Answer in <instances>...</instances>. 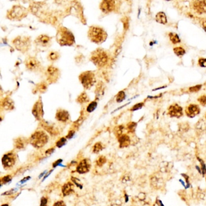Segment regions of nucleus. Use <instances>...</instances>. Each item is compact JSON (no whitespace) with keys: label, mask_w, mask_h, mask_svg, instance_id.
Instances as JSON below:
<instances>
[{"label":"nucleus","mask_w":206,"mask_h":206,"mask_svg":"<svg viewBox=\"0 0 206 206\" xmlns=\"http://www.w3.org/2000/svg\"><path fill=\"white\" fill-rule=\"evenodd\" d=\"M205 177H206V170H205Z\"/></svg>","instance_id":"59"},{"label":"nucleus","mask_w":206,"mask_h":206,"mask_svg":"<svg viewBox=\"0 0 206 206\" xmlns=\"http://www.w3.org/2000/svg\"><path fill=\"white\" fill-rule=\"evenodd\" d=\"M144 105V104L143 102H141V103H138V104H136L135 105H134L131 108L130 110L132 111H137V110H138V109H141V108H142Z\"/></svg>","instance_id":"40"},{"label":"nucleus","mask_w":206,"mask_h":206,"mask_svg":"<svg viewBox=\"0 0 206 206\" xmlns=\"http://www.w3.org/2000/svg\"><path fill=\"white\" fill-rule=\"evenodd\" d=\"M25 144H26V141L21 137H19L15 140V146L18 149H24L25 146Z\"/></svg>","instance_id":"25"},{"label":"nucleus","mask_w":206,"mask_h":206,"mask_svg":"<svg viewBox=\"0 0 206 206\" xmlns=\"http://www.w3.org/2000/svg\"><path fill=\"white\" fill-rule=\"evenodd\" d=\"M66 143H67V138L65 137H62L58 141H56V145L57 147L61 148L65 145Z\"/></svg>","instance_id":"35"},{"label":"nucleus","mask_w":206,"mask_h":206,"mask_svg":"<svg viewBox=\"0 0 206 206\" xmlns=\"http://www.w3.org/2000/svg\"><path fill=\"white\" fill-rule=\"evenodd\" d=\"M30 178L29 177H26V178H24L23 180H21V183H23L25 182L26 181H27V180H28V179H29Z\"/></svg>","instance_id":"55"},{"label":"nucleus","mask_w":206,"mask_h":206,"mask_svg":"<svg viewBox=\"0 0 206 206\" xmlns=\"http://www.w3.org/2000/svg\"><path fill=\"white\" fill-rule=\"evenodd\" d=\"M201 87H202L201 85H198L194 87H192L189 88V91L192 93H196L201 89Z\"/></svg>","instance_id":"42"},{"label":"nucleus","mask_w":206,"mask_h":206,"mask_svg":"<svg viewBox=\"0 0 206 206\" xmlns=\"http://www.w3.org/2000/svg\"><path fill=\"white\" fill-rule=\"evenodd\" d=\"M156 21L160 24H166L167 23V16L166 14L163 12H160L156 15Z\"/></svg>","instance_id":"22"},{"label":"nucleus","mask_w":206,"mask_h":206,"mask_svg":"<svg viewBox=\"0 0 206 206\" xmlns=\"http://www.w3.org/2000/svg\"><path fill=\"white\" fill-rule=\"evenodd\" d=\"M126 98V94L123 91H120L116 95V102L120 103L123 102Z\"/></svg>","instance_id":"32"},{"label":"nucleus","mask_w":206,"mask_h":206,"mask_svg":"<svg viewBox=\"0 0 206 206\" xmlns=\"http://www.w3.org/2000/svg\"><path fill=\"white\" fill-rule=\"evenodd\" d=\"M181 175L185 178V181L186 183V189H189L190 187V183L189 182V177L188 175H187L185 173H182Z\"/></svg>","instance_id":"43"},{"label":"nucleus","mask_w":206,"mask_h":206,"mask_svg":"<svg viewBox=\"0 0 206 206\" xmlns=\"http://www.w3.org/2000/svg\"><path fill=\"white\" fill-rule=\"evenodd\" d=\"M42 125L45 130H46L48 132H49L50 134L55 136V135L58 134V131H57L56 128H55L53 125H50L47 123H43Z\"/></svg>","instance_id":"24"},{"label":"nucleus","mask_w":206,"mask_h":206,"mask_svg":"<svg viewBox=\"0 0 206 206\" xmlns=\"http://www.w3.org/2000/svg\"><path fill=\"white\" fill-rule=\"evenodd\" d=\"M60 57V54L59 52L56 51H51L48 55V59L51 62H55L58 60Z\"/></svg>","instance_id":"26"},{"label":"nucleus","mask_w":206,"mask_h":206,"mask_svg":"<svg viewBox=\"0 0 206 206\" xmlns=\"http://www.w3.org/2000/svg\"><path fill=\"white\" fill-rule=\"evenodd\" d=\"M16 155L14 152L5 154L2 158V164L5 169H9L13 167L16 163Z\"/></svg>","instance_id":"10"},{"label":"nucleus","mask_w":206,"mask_h":206,"mask_svg":"<svg viewBox=\"0 0 206 206\" xmlns=\"http://www.w3.org/2000/svg\"><path fill=\"white\" fill-rule=\"evenodd\" d=\"M56 119L57 121L62 123H66L70 119V115L68 111L65 109H59L56 114Z\"/></svg>","instance_id":"16"},{"label":"nucleus","mask_w":206,"mask_h":206,"mask_svg":"<svg viewBox=\"0 0 206 206\" xmlns=\"http://www.w3.org/2000/svg\"><path fill=\"white\" fill-rule=\"evenodd\" d=\"M98 106V102L96 101H93L91 102V103H89V105H88L87 108V111L88 113H92L93 112L95 109H96Z\"/></svg>","instance_id":"30"},{"label":"nucleus","mask_w":206,"mask_h":206,"mask_svg":"<svg viewBox=\"0 0 206 206\" xmlns=\"http://www.w3.org/2000/svg\"><path fill=\"white\" fill-rule=\"evenodd\" d=\"M196 129L198 131H204L206 129V123H205V121L203 119L199 120V121L197 123L196 125Z\"/></svg>","instance_id":"29"},{"label":"nucleus","mask_w":206,"mask_h":206,"mask_svg":"<svg viewBox=\"0 0 206 206\" xmlns=\"http://www.w3.org/2000/svg\"><path fill=\"white\" fill-rule=\"evenodd\" d=\"M36 46L43 48H48L52 44V39L47 35H41L35 40Z\"/></svg>","instance_id":"11"},{"label":"nucleus","mask_w":206,"mask_h":206,"mask_svg":"<svg viewBox=\"0 0 206 206\" xmlns=\"http://www.w3.org/2000/svg\"><path fill=\"white\" fill-rule=\"evenodd\" d=\"M169 38L170 41L173 44H177L179 42H181V40H180L179 36L175 33H172V32H171V33H169Z\"/></svg>","instance_id":"28"},{"label":"nucleus","mask_w":206,"mask_h":206,"mask_svg":"<svg viewBox=\"0 0 206 206\" xmlns=\"http://www.w3.org/2000/svg\"><path fill=\"white\" fill-rule=\"evenodd\" d=\"M72 180L73 182L77 186L79 187V188H80V189L82 188V185L80 183V181H79V180L78 178H74V177H72Z\"/></svg>","instance_id":"45"},{"label":"nucleus","mask_w":206,"mask_h":206,"mask_svg":"<svg viewBox=\"0 0 206 206\" xmlns=\"http://www.w3.org/2000/svg\"><path fill=\"white\" fill-rule=\"evenodd\" d=\"M54 151H55V148H50V149H49L48 150H47V151L46 152V154L47 156H50V154L53 153Z\"/></svg>","instance_id":"51"},{"label":"nucleus","mask_w":206,"mask_h":206,"mask_svg":"<svg viewBox=\"0 0 206 206\" xmlns=\"http://www.w3.org/2000/svg\"><path fill=\"white\" fill-rule=\"evenodd\" d=\"M179 181L180 183H181V184H182V186L184 187V188L185 189H186V185L185 182L183 181V179H179Z\"/></svg>","instance_id":"53"},{"label":"nucleus","mask_w":206,"mask_h":206,"mask_svg":"<svg viewBox=\"0 0 206 206\" xmlns=\"http://www.w3.org/2000/svg\"><path fill=\"white\" fill-rule=\"evenodd\" d=\"M153 206H156V205H153Z\"/></svg>","instance_id":"60"},{"label":"nucleus","mask_w":206,"mask_h":206,"mask_svg":"<svg viewBox=\"0 0 206 206\" xmlns=\"http://www.w3.org/2000/svg\"><path fill=\"white\" fill-rule=\"evenodd\" d=\"M108 37L106 31L99 26L92 25L89 27L88 31V38L92 42L100 44L104 42Z\"/></svg>","instance_id":"3"},{"label":"nucleus","mask_w":206,"mask_h":206,"mask_svg":"<svg viewBox=\"0 0 206 206\" xmlns=\"http://www.w3.org/2000/svg\"><path fill=\"white\" fill-rule=\"evenodd\" d=\"M195 168L198 171V173H199V174L202 175V171H201V167H199L198 166H196Z\"/></svg>","instance_id":"52"},{"label":"nucleus","mask_w":206,"mask_h":206,"mask_svg":"<svg viewBox=\"0 0 206 206\" xmlns=\"http://www.w3.org/2000/svg\"><path fill=\"white\" fill-rule=\"evenodd\" d=\"M46 77L47 79V81L50 83H56L59 80L61 73L59 70L52 65L49 66L46 71Z\"/></svg>","instance_id":"9"},{"label":"nucleus","mask_w":206,"mask_h":206,"mask_svg":"<svg viewBox=\"0 0 206 206\" xmlns=\"http://www.w3.org/2000/svg\"><path fill=\"white\" fill-rule=\"evenodd\" d=\"M62 162V159H59V160H57V161H56V162L53 164V167H55L57 166H59L60 164Z\"/></svg>","instance_id":"50"},{"label":"nucleus","mask_w":206,"mask_h":206,"mask_svg":"<svg viewBox=\"0 0 206 206\" xmlns=\"http://www.w3.org/2000/svg\"><path fill=\"white\" fill-rule=\"evenodd\" d=\"M47 199L46 197H42L41 199L40 206H47Z\"/></svg>","instance_id":"46"},{"label":"nucleus","mask_w":206,"mask_h":206,"mask_svg":"<svg viewBox=\"0 0 206 206\" xmlns=\"http://www.w3.org/2000/svg\"><path fill=\"white\" fill-rule=\"evenodd\" d=\"M138 198L141 201H144L146 198V195L145 193H143V192L140 193V194L138 195Z\"/></svg>","instance_id":"49"},{"label":"nucleus","mask_w":206,"mask_h":206,"mask_svg":"<svg viewBox=\"0 0 206 206\" xmlns=\"http://www.w3.org/2000/svg\"><path fill=\"white\" fill-rule=\"evenodd\" d=\"M79 79L83 88L86 89L91 88L95 84L96 81L95 74L91 71L82 73L79 76Z\"/></svg>","instance_id":"7"},{"label":"nucleus","mask_w":206,"mask_h":206,"mask_svg":"<svg viewBox=\"0 0 206 206\" xmlns=\"http://www.w3.org/2000/svg\"><path fill=\"white\" fill-rule=\"evenodd\" d=\"M25 66L26 68L31 72H37L41 71L42 68L41 63L35 57H29L25 60Z\"/></svg>","instance_id":"8"},{"label":"nucleus","mask_w":206,"mask_h":206,"mask_svg":"<svg viewBox=\"0 0 206 206\" xmlns=\"http://www.w3.org/2000/svg\"><path fill=\"white\" fill-rule=\"evenodd\" d=\"M56 41L61 46H72L75 44L73 33L69 29L61 27L57 31Z\"/></svg>","instance_id":"2"},{"label":"nucleus","mask_w":206,"mask_h":206,"mask_svg":"<svg viewBox=\"0 0 206 206\" xmlns=\"http://www.w3.org/2000/svg\"><path fill=\"white\" fill-rule=\"evenodd\" d=\"M128 200H129V197H128V196L126 194V195H125V202H128Z\"/></svg>","instance_id":"56"},{"label":"nucleus","mask_w":206,"mask_h":206,"mask_svg":"<svg viewBox=\"0 0 206 206\" xmlns=\"http://www.w3.org/2000/svg\"><path fill=\"white\" fill-rule=\"evenodd\" d=\"M90 60L96 67L103 68L109 63L111 57L106 50L102 48H99L91 53Z\"/></svg>","instance_id":"1"},{"label":"nucleus","mask_w":206,"mask_h":206,"mask_svg":"<svg viewBox=\"0 0 206 206\" xmlns=\"http://www.w3.org/2000/svg\"><path fill=\"white\" fill-rule=\"evenodd\" d=\"M198 64L201 67L206 68V58H199L198 60Z\"/></svg>","instance_id":"44"},{"label":"nucleus","mask_w":206,"mask_h":206,"mask_svg":"<svg viewBox=\"0 0 206 206\" xmlns=\"http://www.w3.org/2000/svg\"><path fill=\"white\" fill-rule=\"evenodd\" d=\"M77 102L79 103L80 104H86L90 101L89 98L88 97V95L85 92H82L80 93L79 95L78 98H77Z\"/></svg>","instance_id":"23"},{"label":"nucleus","mask_w":206,"mask_h":206,"mask_svg":"<svg viewBox=\"0 0 206 206\" xmlns=\"http://www.w3.org/2000/svg\"><path fill=\"white\" fill-rule=\"evenodd\" d=\"M115 8H116L115 1L113 0H105L102 1L100 4V10L106 14H108L114 11Z\"/></svg>","instance_id":"13"},{"label":"nucleus","mask_w":206,"mask_h":206,"mask_svg":"<svg viewBox=\"0 0 206 206\" xmlns=\"http://www.w3.org/2000/svg\"><path fill=\"white\" fill-rule=\"evenodd\" d=\"M53 206H66V204L63 201H58L56 202Z\"/></svg>","instance_id":"47"},{"label":"nucleus","mask_w":206,"mask_h":206,"mask_svg":"<svg viewBox=\"0 0 206 206\" xmlns=\"http://www.w3.org/2000/svg\"><path fill=\"white\" fill-rule=\"evenodd\" d=\"M202 24H203V27L204 30L206 31V20H204L203 21Z\"/></svg>","instance_id":"54"},{"label":"nucleus","mask_w":206,"mask_h":206,"mask_svg":"<svg viewBox=\"0 0 206 206\" xmlns=\"http://www.w3.org/2000/svg\"><path fill=\"white\" fill-rule=\"evenodd\" d=\"M103 149V145L100 142H98L96 143L93 148V152L94 153H99L100 151H101Z\"/></svg>","instance_id":"33"},{"label":"nucleus","mask_w":206,"mask_h":206,"mask_svg":"<svg viewBox=\"0 0 206 206\" xmlns=\"http://www.w3.org/2000/svg\"><path fill=\"white\" fill-rule=\"evenodd\" d=\"M187 116L193 118L200 113V108L198 105L190 104L187 106L185 110Z\"/></svg>","instance_id":"15"},{"label":"nucleus","mask_w":206,"mask_h":206,"mask_svg":"<svg viewBox=\"0 0 206 206\" xmlns=\"http://www.w3.org/2000/svg\"><path fill=\"white\" fill-rule=\"evenodd\" d=\"M47 89V84L44 82H42L36 85V91L39 93H45Z\"/></svg>","instance_id":"27"},{"label":"nucleus","mask_w":206,"mask_h":206,"mask_svg":"<svg viewBox=\"0 0 206 206\" xmlns=\"http://www.w3.org/2000/svg\"><path fill=\"white\" fill-rule=\"evenodd\" d=\"M12 180V177L10 175H7V176H4L3 177H2L1 178V184H6L9 182H10Z\"/></svg>","instance_id":"41"},{"label":"nucleus","mask_w":206,"mask_h":206,"mask_svg":"<svg viewBox=\"0 0 206 206\" xmlns=\"http://www.w3.org/2000/svg\"><path fill=\"white\" fill-rule=\"evenodd\" d=\"M137 126V123H135V122H130V123H129L127 125V128L128 130H129L130 132H134L136 130Z\"/></svg>","instance_id":"38"},{"label":"nucleus","mask_w":206,"mask_h":206,"mask_svg":"<svg viewBox=\"0 0 206 206\" xmlns=\"http://www.w3.org/2000/svg\"><path fill=\"white\" fill-rule=\"evenodd\" d=\"M27 9L20 5H15L8 10L7 18L12 21H21L27 16Z\"/></svg>","instance_id":"4"},{"label":"nucleus","mask_w":206,"mask_h":206,"mask_svg":"<svg viewBox=\"0 0 206 206\" xmlns=\"http://www.w3.org/2000/svg\"><path fill=\"white\" fill-rule=\"evenodd\" d=\"M205 119H206V113L205 114Z\"/></svg>","instance_id":"58"},{"label":"nucleus","mask_w":206,"mask_h":206,"mask_svg":"<svg viewBox=\"0 0 206 206\" xmlns=\"http://www.w3.org/2000/svg\"><path fill=\"white\" fill-rule=\"evenodd\" d=\"M173 51H174L175 54L177 56H182L184 55L186 53L185 50L183 47H175L174 48H173Z\"/></svg>","instance_id":"31"},{"label":"nucleus","mask_w":206,"mask_h":206,"mask_svg":"<svg viewBox=\"0 0 206 206\" xmlns=\"http://www.w3.org/2000/svg\"><path fill=\"white\" fill-rule=\"evenodd\" d=\"M197 159L199 161V163H200V164H201V169L202 171V175H203V177H204L205 175V170H206L205 163H204V161L199 157H197Z\"/></svg>","instance_id":"34"},{"label":"nucleus","mask_w":206,"mask_h":206,"mask_svg":"<svg viewBox=\"0 0 206 206\" xmlns=\"http://www.w3.org/2000/svg\"><path fill=\"white\" fill-rule=\"evenodd\" d=\"M91 165L90 163L87 159H83L79 163L76 167V171L80 174L85 173L89 172Z\"/></svg>","instance_id":"17"},{"label":"nucleus","mask_w":206,"mask_h":206,"mask_svg":"<svg viewBox=\"0 0 206 206\" xmlns=\"http://www.w3.org/2000/svg\"><path fill=\"white\" fill-rule=\"evenodd\" d=\"M194 10L199 14L206 13V1H195L192 3Z\"/></svg>","instance_id":"18"},{"label":"nucleus","mask_w":206,"mask_h":206,"mask_svg":"<svg viewBox=\"0 0 206 206\" xmlns=\"http://www.w3.org/2000/svg\"><path fill=\"white\" fill-rule=\"evenodd\" d=\"M32 114L35 119L38 120H41L43 118L44 112L43 104L41 99L38 100L33 105V109H32Z\"/></svg>","instance_id":"12"},{"label":"nucleus","mask_w":206,"mask_h":206,"mask_svg":"<svg viewBox=\"0 0 206 206\" xmlns=\"http://www.w3.org/2000/svg\"><path fill=\"white\" fill-rule=\"evenodd\" d=\"M1 107L6 111L13 110L15 108L14 103L10 98H4L1 102Z\"/></svg>","instance_id":"19"},{"label":"nucleus","mask_w":206,"mask_h":206,"mask_svg":"<svg viewBox=\"0 0 206 206\" xmlns=\"http://www.w3.org/2000/svg\"><path fill=\"white\" fill-rule=\"evenodd\" d=\"M104 85L102 83H100L98 84V87H96V93L98 95H101L102 93H104Z\"/></svg>","instance_id":"37"},{"label":"nucleus","mask_w":206,"mask_h":206,"mask_svg":"<svg viewBox=\"0 0 206 206\" xmlns=\"http://www.w3.org/2000/svg\"><path fill=\"white\" fill-rule=\"evenodd\" d=\"M1 206H9V205L8 204H4L1 205Z\"/></svg>","instance_id":"57"},{"label":"nucleus","mask_w":206,"mask_h":206,"mask_svg":"<svg viewBox=\"0 0 206 206\" xmlns=\"http://www.w3.org/2000/svg\"><path fill=\"white\" fill-rule=\"evenodd\" d=\"M62 192L63 195L66 196L71 195L73 193H74V185L72 183L68 182L65 183L62 188Z\"/></svg>","instance_id":"20"},{"label":"nucleus","mask_w":206,"mask_h":206,"mask_svg":"<svg viewBox=\"0 0 206 206\" xmlns=\"http://www.w3.org/2000/svg\"><path fill=\"white\" fill-rule=\"evenodd\" d=\"M198 101L202 106H206V95H203L200 96V97L198 99Z\"/></svg>","instance_id":"39"},{"label":"nucleus","mask_w":206,"mask_h":206,"mask_svg":"<svg viewBox=\"0 0 206 206\" xmlns=\"http://www.w3.org/2000/svg\"><path fill=\"white\" fill-rule=\"evenodd\" d=\"M168 114L172 117H181L183 115V108L177 104L171 105L168 108Z\"/></svg>","instance_id":"14"},{"label":"nucleus","mask_w":206,"mask_h":206,"mask_svg":"<svg viewBox=\"0 0 206 206\" xmlns=\"http://www.w3.org/2000/svg\"><path fill=\"white\" fill-rule=\"evenodd\" d=\"M12 44L18 51L24 53L30 48L31 39L29 36H19L13 40Z\"/></svg>","instance_id":"6"},{"label":"nucleus","mask_w":206,"mask_h":206,"mask_svg":"<svg viewBox=\"0 0 206 206\" xmlns=\"http://www.w3.org/2000/svg\"><path fill=\"white\" fill-rule=\"evenodd\" d=\"M106 162V158L104 156H100L99 158L98 159L97 162H96V164L99 167H102L104 164H105Z\"/></svg>","instance_id":"36"},{"label":"nucleus","mask_w":206,"mask_h":206,"mask_svg":"<svg viewBox=\"0 0 206 206\" xmlns=\"http://www.w3.org/2000/svg\"><path fill=\"white\" fill-rule=\"evenodd\" d=\"M75 134V131L74 130H71L69 131L68 134H67V138H72L73 136H74V135Z\"/></svg>","instance_id":"48"},{"label":"nucleus","mask_w":206,"mask_h":206,"mask_svg":"<svg viewBox=\"0 0 206 206\" xmlns=\"http://www.w3.org/2000/svg\"><path fill=\"white\" fill-rule=\"evenodd\" d=\"M48 136L46 132L43 131H38L31 135L29 141L33 147L40 149L48 143Z\"/></svg>","instance_id":"5"},{"label":"nucleus","mask_w":206,"mask_h":206,"mask_svg":"<svg viewBox=\"0 0 206 206\" xmlns=\"http://www.w3.org/2000/svg\"><path fill=\"white\" fill-rule=\"evenodd\" d=\"M118 140L120 143V147L121 148L128 146L131 142L130 137L126 134H122L119 137Z\"/></svg>","instance_id":"21"}]
</instances>
